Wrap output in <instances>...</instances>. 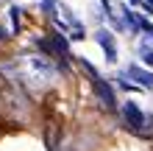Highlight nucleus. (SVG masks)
<instances>
[{"label":"nucleus","mask_w":153,"mask_h":151,"mask_svg":"<svg viewBox=\"0 0 153 151\" xmlns=\"http://www.w3.org/2000/svg\"><path fill=\"white\" fill-rule=\"evenodd\" d=\"M11 28L14 31L20 28V14H17V8H11Z\"/></svg>","instance_id":"8"},{"label":"nucleus","mask_w":153,"mask_h":151,"mask_svg":"<svg viewBox=\"0 0 153 151\" xmlns=\"http://www.w3.org/2000/svg\"><path fill=\"white\" fill-rule=\"evenodd\" d=\"M50 45L56 48V53H59V56H67V53H70V48H67V39L61 37L59 31H50Z\"/></svg>","instance_id":"6"},{"label":"nucleus","mask_w":153,"mask_h":151,"mask_svg":"<svg viewBox=\"0 0 153 151\" xmlns=\"http://www.w3.org/2000/svg\"><path fill=\"white\" fill-rule=\"evenodd\" d=\"M128 76L134 78V84H137V87H145V90H153V73L142 70L139 65H131V67H128Z\"/></svg>","instance_id":"5"},{"label":"nucleus","mask_w":153,"mask_h":151,"mask_svg":"<svg viewBox=\"0 0 153 151\" xmlns=\"http://www.w3.org/2000/svg\"><path fill=\"white\" fill-rule=\"evenodd\" d=\"M92 87H95V92L100 95V101H103L106 106H109V109H117V98H114V90H111V87L103 81V76H100V78H92Z\"/></svg>","instance_id":"3"},{"label":"nucleus","mask_w":153,"mask_h":151,"mask_svg":"<svg viewBox=\"0 0 153 151\" xmlns=\"http://www.w3.org/2000/svg\"><path fill=\"white\" fill-rule=\"evenodd\" d=\"M139 59L145 62V65H150V67H153V48L148 45V42H142V48H139Z\"/></svg>","instance_id":"7"},{"label":"nucleus","mask_w":153,"mask_h":151,"mask_svg":"<svg viewBox=\"0 0 153 151\" xmlns=\"http://www.w3.org/2000/svg\"><path fill=\"white\" fill-rule=\"evenodd\" d=\"M17 73L28 87H48L59 78V70L50 65V59L39 56V53H22L17 59Z\"/></svg>","instance_id":"1"},{"label":"nucleus","mask_w":153,"mask_h":151,"mask_svg":"<svg viewBox=\"0 0 153 151\" xmlns=\"http://www.w3.org/2000/svg\"><path fill=\"white\" fill-rule=\"evenodd\" d=\"M6 37H8V31H6V28H0V42H6Z\"/></svg>","instance_id":"9"},{"label":"nucleus","mask_w":153,"mask_h":151,"mask_svg":"<svg viewBox=\"0 0 153 151\" xmlns=\"http://www.w3.org/2000/svg\"><path fill=\"white\" fill-rule=\"evenodd\" d=\"M95 42L106 50V59H109V62H117V42H114V37H111L109 31H97L95 34Z\"/></svg>","instance_id":"4"},{"label":"nucleus","mask_w":153,"mask_h":151,"mask_svg":"<svg viewBox=\"0 0 153 151\" xmlns=\"http://www.w3.org/2000/svg\"><path fill=\"white\" fill-rule=\"evenodd\" d=\"M123 115H125V123H128L134 131H145L148 118H145V112H142L134 101H125V104H123Z\"/></svg>","instance_id":"2"}]
</instances>
